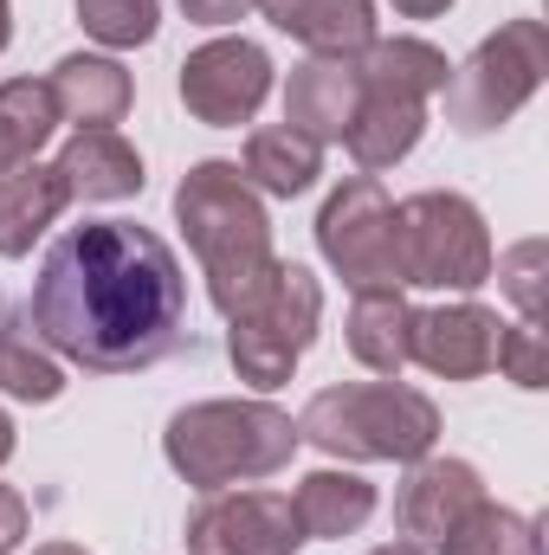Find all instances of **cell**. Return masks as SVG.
<instances>
[{"label":"cell","mask_w":549,"mask_h":555,"mask_svg":"<svg viewBox=\"0 0 549 555\" xmlns=\"http://www.w3.org/2000/svg\"><path fill=\"white\" fill-rule=\"evenodd\" d=\"M26 323L52 356L91 375H137L181 343L188 278L162 233L137 220H85L39 259Z\"/></svg>","instance_id":"cell-1"},{"label":"cell","mask_w":549,"mask_h":555,"mask_svg":"<svg viewBox=\"0 0 549 555\" xmlns=\"http://www.w3.org/2000/svg\"><path fill=\"white\" fill-rule=\"evenodd\" d=\"M175 220L207 272V297L220 317H240L272 278V220L240 162H194L175 188Z\"/></svg>","instance_id":"cell-2"},{"label":"cell","mask_w":549,"mask_h":555,"mask_svg":"<svg viewBox=\"0 0 549 555\" xmlns=\"http://www.w3.org/2000/svg\"><path fill=\"white\" fill-rule=\"evenodd\" d=\"M162 452L194 491H233L291 465L297 420L278 414L272 401H194L168 420Z\"/></svg>","instance_id":"cell-3"},{"label":"cell","mask_w":549,"mask_h":555,"mask_svg":"<svg viewBox=\"0 0 549 555\" xmlns=\"http://www.w3.org/2000/svg\"><path fill=\"white\" fill-rule=\"evenodd\" d=\"M297 439H310L330 459H395L413 465L439 439V408L401 382H362V388H323L297 414Z\"/></svg>","instance_id":"cell-4"},{"label":"cell","mask_w":549,"mask_h":555,"mask_svg":"<svg viewBox=\"0 0 549 555\" xmlns=\"http://www.w3.org/2000/svg\"><path fill=\"white\" fill-rule=\"evenodd\" d=\"M549 78V33L544 20H505L478 52L446 78V124L459 137H491L505 130Z\"/></svg>","instance_id":"cell-5"},{"label":"cell","mask_w":549,"mask_h":555,"mask_svg":"<svg viewBox=\"0 0 549 555\" xmlns=\"http://www.w3.org/2000/svg\"><path fill=\"white\" fill-rule=\"evenodd\" d=\"M227 323H233L227 330V356H233L240 382L272 395V388L291 382V369L304 362V349H310V336L323 323V291H317V278L304 266L278 259L272 278L259 284V297L240 317H227Z\"/></svg>","instance_id":"cell-6"},{"label":"cell","mask_w":549,"mask_h":555,"mask_svg":"<svg viewBox=\"0 0 549 555\" xmlns=\"http://www.w3.org/2000/svg\"><path fill=\"white\" fill-rule=\"evenodd\" d=\"M395 253H401V284L478 291L491 278L485 214L465 194H446V188H426V194L395 207Z\"/></svg>","instance_id":"cell-7"},{"label":"cell","mask_w":549,"mask_h":555,"mask_svg":"<svg viewBox=\"0 0 549 555\" xmlns=\"http://www.w3.org/2000/svg\"><path fill=\"white\" fill-rule=\"evenodd\" d=\"M317 246L330 272L349 291H401V253H395V201L382 194L375 175H349L323 214H317Z\"/></svg>","instance_id":"cell-8"},{"label":"cell","mask_w":549,"mask_h":555,"mask_svg":"<svg viewBox=\"0 0 549 555\" xmlns=\"http://www.w3.org/2000/svg\"><path fill=\"white\" fill-rule=\"evenodd\" d=\"M272 98V59L253 39H207L181 59V104L207 130H240Z\"/></svg>","instance_id":"cell-9"},{"label":"cell","mask_w":549,"mask_h":555,"mask_svg":"<svg viewBox=\"0 0 549 555\" xmlns=\"http://www.w3.org/2000/svg\"><path fill=\"white\" fill-rule=\"evenodd\" d=\"M304 530L278 491H207L188 517V555H297Z\"/></svg>","instance_id":"cell-10"},{"label":"cell","mask_w":549,"mask_h":555,"mask_svg":"<svg viewBox=\"0 0 549 555\" xmlns=\"http://www.w3.org/2000/svg\"><path fill=\"white\" fill-rule=\"evenodd\" d=\"M478 504H485V478L465 459H433L426 452V459H413L408 485L395 498V524H401V537L413 550H439Z\"/></svg>","instance_id":"cell-11"},{"label":"cell","mask_w":549,"mask_h":555,"mask_svg":"<svg viewBox=\"0 0 549 555\" xmlns=\"http://www.w3.org/2000/svg\"><path fill=\"white\" fill-rule=\"evenodd\" d=\"M498 317L485 304H439V310H413L408 362H420L439 382H478L485 369H498Z\"/></svg>","instance_id":"cell-12"},{"label":"cell","mask_w":549,"mask_h":555,"mask_svg":"<svg viewBox=\"0 0 549 555\" xmlns=\"http://www.w3.org/2000/svg\"><path fill=\"white\" fill-rule=\"evenodd\" d=\"M362 111V72L356 59H330V52H310L304 65H291V85H284V130L323 142H343L349 124Z\"/></svg>","instance_id":"cell-13"},{"label":"cell","mask_w":549,"mask_h":555,"mask_svg":"<svg viewBox=\"0 0 549 555\" xmlns=\"http://www.w3.org/2000/svg\"><path fill=\"white\" fill-rule=\"evenodd\" d=\"M52 104L65 124L78 130H117L130 117V72L117 59H98V52H72L52 65Z\"/></svg>","instance_id":"cell-14"},{"label":"cell","mask_w":549,"mask_h":555,"mask_svg":"<svg viewBox=\"0 0 549 555\" xmlns=\"http://www.w3.org/2000/svg\"><path fill=\"white\" fill-rule=\"evenodd\" d=\"M52 168L65 175V194L72 201H130V194H142V181H149L142 175V155L117 130H78V137L59 149Z\"/></svg>","instance_id":"cell-15"},{"label":"cell","mask_w":549,"mask_h":555,"mask_svg":"<svg viewBox=\"0 0 549 555\" xmlns=\"http://www.w3.org/2000/svg\"><path fill=\"white\" fill-rule=\"evenodd\" d=\"M259 7L278 33L330 59H356L375 39V0H259Z\"/></svg>","instance_id":"cell-16"},{"label":"cell","mask_w":549,"mask_h":555,"mask_svg":"<svg viewBox=\"0 0 549 555\" xmlns=\"http://www.w3.org/2000/svg\"><path fill=\"white\" fill-rule=\"evenodd\" d=\"M356 72H362V91H382V98H413V104L439 98V91H446V78H452L446 52H439L433 39H413V33L369 39V46L356 52Z\"/></svg>","instance_id":"cell-17"},{"label":"cell","mask_w":549,"mask_h":555,"mask_svg":"<svg viewBox=\"0 0 549 555\" xmlns=\"http://www.w3.org/2000/svg\"><path fill=\"white\" fill-rule=\"evenodd\" d=\"M65 175L46 162H26L13 175H0V259H26L33 240L65 214Z\"/></svg>","instance_id":"cell-18"},{"label":"cell","mask_w":549,"mask_h":555,"mask_svg":"<svg viewBox=\"0 0 549 555\" xmlns=\"http://www.w3.org/2000/svg\"><path fill=\"white\" fill-rule=\"evenodd\" d=\"M408 336H413V304L401 291H356L349 304V356L382 375V382H401L408 369Z\"/></svg>","instance_id":"cell-19"},{"label":"cell","mask_w":549,"mask_h":555,"mask_svg":"<svg viewBox=\"0 0 549 555\" xmlns=\"http://www.w3.org/2000/svg\"><path fill=\"white\" fill-rule=\"evenodd\" d=\"M291 511H297V530L304 537H356L369 517H375V485L356 478V472H310L297 491H291Z\"/></svg>","instance_id":"cell-20"},{"label":"cell","mask_w":549,"mask_h":555,"mask_svg":"<svg viewBox=\"0 0 549 555\" xmlns=\"http://www.w3.org/2000/svg\"><path fill=\"white\" fill-rule=\"evenodd\" d=\"M420 130H426V104L362 91V111H356V124H349L343 142H349V155H356L362 175H382V168H395L413 142H420Z\"/></svg>","instance_id":"cell-21"},{"label":"cell","mask_w":549,"mask_h":555,"mask_svg":"<svg viewBox=\"0 0 549 555\" xmlns=\"http://www.w3.org/2000/svg\"><path fill=\"white\" fill-rule=\"evenodd\" d=\"M240 175L253 181V194H278V201H291V194H304L317 175H323V149L310 137H297V130H253L246 137V155H240Z\"/></svg>","instance_id":"cell-22"},{"label":"cell","mask_w":549,"mask_h":555,"mask_svg":"<svg viewBox=\"0 0 549 555\" xmlns=\"http://www.w3.org/2000/svg\"><path fill=\"white\" fill-rule=\"evenodd\" d=\"M59 130V104H52V85L46 78H13L0 85V162L7 168H26L39 162V149Z\"/></svg>","instance_id":"cell-23"},{"label":"cell","mask_w":549,"mask_h":555,"mask_svg":"<svg viewBox=\"0 0 549 555\" xmlns=\"http://www.w3.org/2000/svg\"><path fill=\"white\" fill-rule=\"evenodd\" d=\"M439 555H537V524L485 498V504L439 543Z\"/></svg>","instance_id":"cell-24"},{"label":"cell","mask_w":549,"mask_h":555,"mask_svg":"<svg viewBox=\"0 0 549 555\" xmlns=\"http://www.w3.org/2000/svg\"><path fill=\"white\" fill-rule=\"evenodd\" d=\"M0 388H7L13 401L46 408V401H59V395H65V369H59V362H52L33 336L0 330Z\"/></svg>","instance_id":"cell-25"},{"label":"cell","mask_w":549,"mask_h":555,"mask_svg":"<svg viewBox=\"0 0 549 555\" xmlns=\"http://www.w3.org/2000/svg\"><path fill=\"white\" fill-rule=\"evenodd\" d=\"M78 26L98 39V46H149L155 26H162V7L155 0H78Z\"/></svg>","instance_id":"cell-26"},{"label":"cell","mask_w":549,"mask_h":555,"mask_svg":"<svg viewBox=\"0 0 549 555\" xmlns=\"http://www.w3.org/2000/svg\"><path fill=\"white\" fill-rule=\"evenodd\" d=\"M498 369L518 382V388H549V343H544V323H505L498 330Z\"/></svg>","instance_id":"cell-27"},{"label":"cell","mask_w":549,"mask_h":555,"mask_svg":"<svg viewBox=\"0 0 549 555\" xmlns=\"http://www.w3.org/2000/svg\"><path fill=\"white\" fill-rule=\"evenodd\" d=\"M491 266H498L505 297L524 310V323H537V310H544V240H524V246H511V253L491 259Z\"/></svg>","instance_id":"cell-28"},{"label":"cell","mask_w":549,"mask_h":555,"mask_svg":"<svg viewBox=\"0 0 549 555\" xmlns=\"http://www.w3.org/2000/svg\"><path fill=\"white\" fill-rule=\"evenodd\" d=\"M26 530H33V511H26V498H20L13 485H0V555L20 550V543H26Z\"/></svg>","instance_id":"cell-29"},{"label":"cell","mask_w":549,"mask_h":555,"mask_svg":"<svg viewBox=\"0 0 549 555\" xmlns=\"http://www.w3.org/2000/svg\"><path fill=\"white\" fill-rule=\"evenodd\" d=\"M259 0H181V13L194 20V26H233V20H246Z\"/></svg>","instance_id":"cell-30"},{"label":"cell","mask_w":549,"mask_h":555,"mask_svg":"<svg viewBox=\"0 0 549 555\" xmlns=\"http://www.w3.org/2000/svg\"><path fill=\"white\" fill-rule=\"evenodd\" d=\"M388 7H395L401 20H433V13H446L452 0H388Z\"/></svg>","instance_id":"cell-31"},{"label":"cell","mask_w":549,"mask_h":555,"mask_svg":"<svg viewBox=\"0 0 549 555\" xmlns=\"http://www.w3.org/2000/svg\"><path fill=\"white\" fill-rule=\"evenodd\" d=\"M7 459H13V420L0 414V465H7Z\"/></svg>","instance_id":"cell-32"},{"label":"cell","mask_w":549,"mask_h":555,"mask_svg":"<svg viewBox=\"0 0 549 555\" xmlns=\"http://www.w3.org/2000/svg\"><path fill=\"white\" fill-rule=\"evenodd\" d=\"M7 39H13V7L0 0V52H7Z\"/></svg>","instance_id":"cell-33"},{"label":"cell","mask_w":549,"mask_h":555,"mask_svg":"<svg viewBox=\"0 0 549 555\" xmlns=\"http://www.w3.org/2000/svg\"><path fill=\"white\" fill-rule=\"evenodd\" d=\"M33 555H91V550H78V543H46V550H33Z\"/></svg>","instance_id":"cell-34"},{"label":"cell","mask_w":549,"mask_h":555,"mask_svg":"<svg viewBox=\"0 0 549 555\" xmlns=\"http://www.w3.org/2000/svg\"><path fill=\"white\" fill-rule=\"evenodd\" d=\"M369 555H426V550H413V543H382V550H369Z\"/></svg>","instance_id":"cell-35"},{"label":"cell","mask_w":549,"mask_h":555,"mask_svg":"<svg viewBox=\"0 0 549 555\" xmlns=\"http://www.w3.org/2000/svg\"><path fill=\"white\" fill-rule=\"evenodd\" d=\"M0 175H13V168H7V162H0Z\"/></svg>","instance_id":"cell-36"}]
</instances>
